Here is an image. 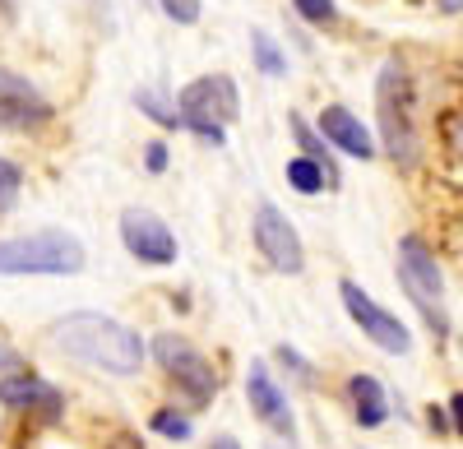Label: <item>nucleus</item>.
Returning <instances> with one entry per match:
<instances>
[{"label": "nucleus", "mask_w": 463, "mask_h": 449, "mask_svg": "<svg viewBox=\"0 0 463 449\" xmlns=\"http://www.w3.org/2000/svg\"><path fill=\"white\" fill-rule=\"evenodd\" d=\"M52 343L74 357L89 370H107V376H135L144 366V339L121 320L98 315V311H74L52 324Z\"/></svg>", "instance_id": "f257e3e1"}, {"label": "nucleus", "mask_w": 463, "mask_h": 449, "mask_svg": "<svg viewBox=\"0 0 463 449\" xmlns=\"http://www.w3.org/2000/svg\"><path fill=\"white\" fill-rule=\"evenodd\" d=\"M375 111H380V144L394 158V167L412 172L421 158V130H417V93H412V74L399 56L380 65L375 80Z\"/></svg>", "instance_id": "f03ea898"}, {"label": "nucleus", "mask_w": 463, "mask_h": 449, "mask_svg": "<svg viewBox=\"0 0 463 449\" xmlns=\"http://www.w3.org/2000/svg\"><path fill=\"white\" fill-rule=\"evenodd\" d=\"M394 274H399V287L408 292V302L417 306V315L427 320V329L436 333V343H445L449 333V311H445V274L436 265L431 246L421 237H403L399 241V255H394Z\"/></svg>", "instance_id": "7ed1b4c3"}, {"label": "nucleus", "mask_w": 463, "mask_h": 449, "mask_svg": "<svg viewBox=\"0 0 463 449\" xmlns=\"http://www.w3.org/2000/svg\"><path fill=\"white\" fill-rule=\"evenodd\" d=\"M176 111H181V130L222 148L227 126L241 117V93H237V84H232V74H204V80L181 89Z\"/></svg>", "instance_id": "20e7f679"}, {"label": "nucleus", "mask_w": 463, "mask_h": 449, "mask_svg": "<svg viewBox=\"0 0 463 449\" xmlns=\"http://www.w3.org/2000/svg\"><path fill=\"white\" fill-rule=\"evenodd\" d=\"M84 269V246L65 228H43L33 237L0 241V274H80Z\"/></svg>", "instance_id": "39448f33"}, {"label": "nucleus", "mask_w": 463, "mask_h": 449, "mask_svg": "<svg viewBox=\"0 0 463 449\" xmlns=\"http://www.w3.org/2000/svg\"><path fill=\"white\" fill-rule=\"evenodd\" d=\"M153 357H158V366L167 370V380L195 407H204L218 394V370L209 366V357H200L185 339H176V333H163V339L153 343Z\"/></svg>", "instance_id": "423d86ee"}, {"label": "nucleus", "mask_w": 463, "mask_h": 449, "mask_svg": "<svg viewBox=\"0 0 463 449\" xmlns=\"http://www.w3.org/2000/svg\"><path fill=\"white\" fill-rule=\"evenodd\" d=\"M338 296H343V311L353 315V324L366 333V339L380 348V352H412V333H408V324L399 320V315H390L380 302H371V292L362 287V283H353V278H343L338 283Z\"/></svg>", "instance_id": "0eeeda50"}, {"label": "nucleus", "mask_w": 463, "mask_h": 449, "mask_svg": "<svg viewBox=\"0 0 463 449\" xmlns=\"http://www.w3.org/2000/svg\"><path fill=\"white\" fill-rule=\"evenodd\" d=\"M255 250L269 259V269H279V274H301L306 269V246H301L297 228L274 204L255 209Z\"/></svg>", "instance_id": "6e6552de"}, {"label": "nucleus", "mask_w": 463, "mask_h": 449, "mask_svg": "<svg viewBox=\"0 0 463 449\" xmlns=\"http://www.w3.org/2000/svg\"><path fill=\"white\" fill-rule=\"evenodd\" d=\"M52 121V102L24 74L0 65V130H43Z\"/></svg>", "instance_id": "1a4fd4ad"}, {"label": "nucleus", "mask_w": 463, "mask_h": 449, "mask_svg": "<svg viewBox=\"0 0 463 449\" xmlns=\"http://www.w3.org/2000/svg\"><path fill=\"white\" fill-rule=\"evenodd\" d=\"M121 241L144 265H172L176 259V232L153 209H126L121 213Z\"/></svg>", "instance_id": "9d476101"}, {"label": "nucleus", "mask_w": 463, "mask_h": 449, "mask_svg": "<svg viewBox=\"0 0 463 449\" xmlns=\"http://www.w3.org/2000/svg\"><path fill=\"white\" fill-rule=\"evenodd\" d=\"M246 394H250V407H255V417L269 426V431H279V435H297V417H292V403L288 394L279 389V380L269 376V366L264 361H250V376H246Z\"/></svg>", "instance_id": "9b49d317"}, {"label": "nucleus", "mask_w": 463, "mask_h": 449, "mask_svg": "<svg viewBox=\"0 0 463 449\" xmlns=\"http://www.w3.org/2000/svg\"><path fill=\"white\" fill-rule=\"evenodd\" d=\"M320 135H325V144H334L338 154H347V158H375V139H371V130L353 117L347 107H338V102H329L325 111H320Z\"/></svg>", "instance_id": "f8f14e48"}, {"label": "nucleus", "mask_w": 463, "mask_h": 449, "mask_svg": "<svg viewBox=\"0 0 463 449\" xmlns=\"http://www.w3.org/2000/svg\"><path fill=\"white\" fill-rule=\"evenodd\" d=\"M0 403L5 407H43V413H61V389L37 380L33 370H14V376L0 380Z\"/></svg>", "instance_id": "ddd939ff"}, {"label": "nucleus", "mask_w": 463, "mask_h": 449, "mask_svg": "<svg viewBox=\"0 0 463 449\" xmlns=\"http://www.w3.org/2000/svg\"><path fill=\"white\" fill-rule=\"evenodd\" d=\"M347 398H353V417H357L366 431L390 417V398H384V389H380L375 376H362V370H357V376L347 380Z\"/></svg>", "instance_id": "4468645a"}, {"label": "nucleus", "mask_w": 463, "mask_h": 449, "mask_svg": "<svg viewBox=\"0 0 463 449\" xmlns=\"http://www.w3.org/2000/svg\"><path fill=\"white\" fill-rule=\"evenodd\" d=\"M288 185H292L297 195H320V191H334L329 172H325L316 158H306V154L288 158Z\"/></svg>", "instance_id": "2eb2a0df"}, {"label": "nucleus", "mask_w": 463, "mask_h": 449, "mask_svg": "<svg viewBox=\"0 0 463 449\" xmlns=\"http://www.w3.org/2000/svg\"><path fill=\"white\" fill-rule=\"evenodd\" d=\"M292 135H297V144H301V154L306 158H316L325 172H329V181H334V191H338V163L329 158V148H325V135H316L311 126H306L301 117H292Z\"/></svg>", "instance_id": "dca6fc26"}, {"label": "nucleus", "mask_w": 463, "mask_h": 449, "mask_svg": "<svg viewBox=\"0 0 463 449\" xmlns=\"http://www.w3.org/2000/svg\"><path fill=\"white\" fill-rule=\"evenodd\" d=\"M250 51H255L260 74H269V80H279V74L288 70V56L279 51V42H274V37H269L264 28H255V33H250Z\"/></svg>", "instance_id": "f3484780"}, {"label": "nucleus", "mask_w": 463, "mask_h": 449, "mask_svg": "<svg viewBox=\"0 0 463 449\" xmlns=\"http://www.w3.org/2000/svg\"><path fill=\"white\" fill-rule=\"evenodd\" d=\"M135 107L144 111L148 121H158V126H167V130H181V111H176L158 89H139V93H135Z\"/></svg>", "instance_id": "a211bd4d"}, {"label": "nucleus", "mask_w": 463, "mask_h": 449, "mask_svg": "<svg viewBox=\"0 0 463 449\" xmlns=\"http://www.w3.org/2000/svg\"><path fill=\"white\" fill-rule=\"evenodd\" d=\"M19 191H24V167L0 158V213H10L19 204Z\"/></svg>", "instance_id": "6ab92c4d"}, {"label": "nucleus", "mask_w": 463, "mask_h": 449, "mask_svg": "<svg viewBox=\"0 0 463 449\" xmlns=\"http://www.w3.org/2000/svg\"><path fill=\"white\" fill-rule=\"evenodd\" d=\"M292 10L306 23H316V28H334L338 23V5H334V0H292Z\"/></svg>", "instance_id": "aec40b11"}, {"label": "nucleus", "mask_w": 463, "mask_h": 449, "mask_svg": "<svg viewBox=\"0 0 463 449\" xmlns=\"http://www.w3.org/2000/svg\"><path fill=\"white\" fill-rule=\"evenodd\" d=\"M158 10H163L172 23L190 28V23H200V14H204V0H158Z\"/></svg>", "instance_id": "412c9836"}, {"label": "nucleus", "mask_w": 463, "mask_h": 449, "mask_svg": "<svg viewBox=\"0 0 463 449\" xmlns=\"http://www.w3.org/2000/svg\"><path fill=\"white\" fill-rule=\"evenodd\" d=\"M153 431L167 435V440H185L190 435V417L172 413V407H158V413H153Z\"/></svg>", "instance_id": "4be33fe9"}, {"label": "nucleus", "mask_w": 463, "mask_h": 449, "mask_svg": "<svg viewBox=\"0 0 463 449\" xmlns=\"http://www.w3.org/2000/svg\"><path fill=\"white\" fill-rule=\"evenodd\" d=\"M279 361H283V366L292 370V376H297L301 385H316V366L306 361V357H301L297 348H288V343H283V348H279Z\"/></svg>", "instance_id": "5701e85b"}, {"label": "nucleus", "mask_w": 463, "mask_h": 449, "mask_svg": "<svg viewBox=\"0 0 463 449\" xmlns=\"http://www.w3.org/2000/svg\"><path fill=\"white\" fill-rule=\"evenodd\" d=\"M144 167L158 176V172H167V144L163 139H153V144H144Z\"/></svg>", "instance_id": "b1692460"}, {"label": "nucleus", "mask_w": 463, "mask_h": 449, "mask_svg": "<svg viewBox=\"0 0 463 449\" xmlns=\"http://www.w3.org/2000/svg\"><path fill=\"white\" fill-rule=\"evenodd\" d=\"M445 144H449V154L463 163V111H458V117H449V126H445Z\"/></svg>", "instance_id": "393cba45"}, {"label": "nucleus", "mask_w": 463, "mask_h": 449, "mask_svg": "<svg viewBox=\"0 0 463 449\" xmlns=\"http://www.w3.org/2000/svg\"><path fill=\"white\" fill-rule=\"evenodd\" d=\"M445 413H449V426H454V435L463 440V394H454V398H449V407H445Z\"/></svg>", "instance_id": "a878e982"}, {"label": "nucleus", "mask_w": 463, "mask_h": 449, "mask_svg": "<svg viewBox=\"0 0 463 449\" xmlns=\"http://www.w3.org/2000/svg\"><path fill=\"white\" fill-rule=\"evenodd\" d=\"M107 449H144V444H139V435L121 431V435H111V444H107Z\"/></svg>", "instance_id": "bb28decb"}, {"label": "nucleus", "mask_w": 463, "mask_h": 449, "mask_svg": "<svg viewBox=\"0 0 463 449\" xmlns=\"http://www.w3.org/2000/svg\"><path fill=\"white\" fill-rule=\"evenodd\" d=\"M0 370H19V357H14L5 343H0Z\"/></svg>", "instance_id": "cd10ccee"}, {"label": "nucleus", "mask_w": 463, "mask_h": 449, "mask_svg": "<svg viewBox=\"0 0 463 449\" xmlns=\"http://www.w3.org/2000/svg\"><path fill=\"white\" fill-rule=\"evenodd\" d=\"M431 426H436V431H445V426H449V417H445V407H431Z\"/></svg>", "instance_id": "c85d7f7f"}, {"label": "nucleus", "mask_w": 463, "mask_h": 449, "mask_svg": "<svg viewBox=\"0 0 463 449\" xmlns=\"http://www.w3.org/2000/svg\"><path fill=\"white\" fill-rule=\"evenodd\" d=\"M264 449H297V444H292V435H279V440H269Z\"/></svg>", "instance_id": "c756f323"}, {"label": "nucleus", "mask_w": 463, "mask_h": 449, "mask_svg": "<svg viewBox=\"0 0 463 449\" xmlns=\"http://www.w3.org/2000/svg\"><path fill=\"white\" fill-rule=\"evenodd\" d=\"M209 449H241V444H237V440H232V435H218V440H213Z\"/></svg>", "instance_id": "7c9ffc66"}, {"label": "nucleus", "mask_w": 463, "mask_h": 449, "mask_svg": "<svg viewBox=\"0 0 463 449\" xmlns=\"http://www.w3.org/2000/svg\"><path fill=\"white\" fill-rule=\"evenodd\" d=\"M440 10H445V14H458V10H463V0H440Z\"/></svg>", "instance_id": "2f4dec72"}, {"label": "nucleus", "mask_w": 463, "mask_h": 449, "mask_svg": "<svg viewBox=\"0 0 463 449\" xmlns=\"http://www.w3.org/2000/svg\"><path fill=\"white\" fill-rule=\"evenodd\" d=\"M5 19H14V0H5Z\"/></svg>", "instance_id": "473e14b6"}]
</instances>
